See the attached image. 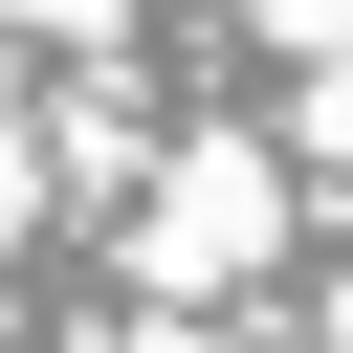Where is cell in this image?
<instances>
[{
    "label": "cell",
    "mask_w": 353,
    "mask_h": 353,
    "mask_svg": "<svg viewBox=\"0 0 353 353\" xmlns=\"http://www.w3.org/2000/svg\"><path fill=\"white\" fill-rule=\"evenodd\" d=\"M331 353H353V331H331Z\"/></svg>",
    "instance_id": "2"
},
{
    "label": "cell",
    "mask_w": 353,
    "mask_h": 353,
    "mask_svg": "<svg viewBox=\"0 0 353 353\" xmlns=\"http://www.w3.org/2000/svg\"><path fill=\"white\" fill-rule=\"evenodd\" d=\"M154 265L199 287V265H265V176H176L154 199Z\"/></svg>",
    "instance_id": "1"
}]
</instances>
